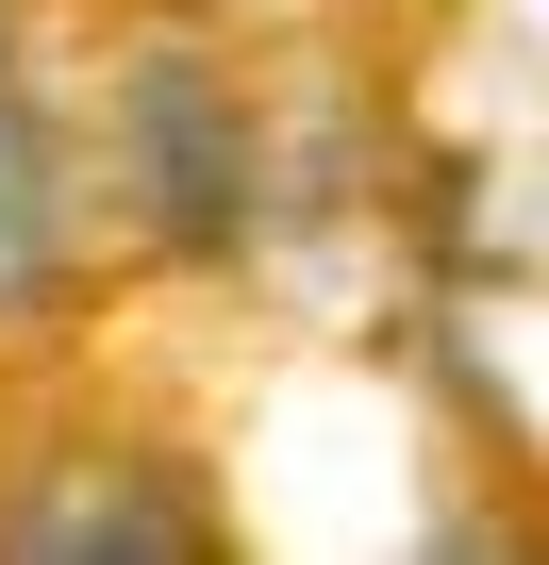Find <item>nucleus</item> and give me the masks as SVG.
I'll use <instances>...</instances> for the list:
<instances>
[{"instance_id":"obj_1","label":"nucleus","mask_w":549,"mask_h":565,"mask_svg":"<svg viewBox=\"0 0 549 565\" xmlns=\"http://www.w3.org/2000/svg\"><path fill=\"white\" fill-rule=\"evenodd\" d=\"M0 548L18 565H167V548H200V515L167 482H134V466H67L51 499L0 515Z\"/></svg>"},{"instance_id":"obj_2","label":"nucleus","mask_w":549,"mask_h":565,"mask_svg":"<svg viewBox=\"0 0 549 565\" xmlns=\"http://www.w3.org/2000/svg\"><path fill=\"white\" fill-rule=\"evenodd\" d=\"M51 282V167H34V117L0 84V300H34Z\"/></svg>"}]
</instances>
